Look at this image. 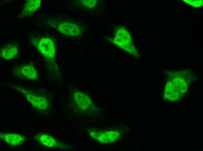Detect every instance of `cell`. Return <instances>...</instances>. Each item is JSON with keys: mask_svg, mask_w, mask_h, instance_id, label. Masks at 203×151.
Listing matches in <instances>:
<instances>
[{"mask_svg": "<svg viewBox=\"0 0 203 151\" xmlns=\"http://www.w3.org/2000/svg\"><path fill=\"white\" fill-rule=\"evenodd\" d=\"M81 3L84 7L88 8H92L94 6L96 1L95 0H82L81 1Z\"/></svg>", "mask_w": 203, "mask_h": 151, "instance_id": "10", "label": "cell"}, {"mask_svg": "<svg viewBox=\"0 0 203 151\" xmlns=\"http://www.w3.org/2000/svg\"><path fill=\"white\" fill-rule=\"evenodd\" d=\"M35 138L43 145L48 147H54L57 145L56 140L48 134L39 133L36 135Z\"/></svg>", "mask_w": 203, "mask_h": 151, "instance_id": "7", "label": "cell"}, {"mask_svg": "<svg viewBox=\"0 0 203 151\" xmlns=\"http://www.w3.org/2000/svg\"><path fill=\"white\" fill-rule=\"evenodd\" d=\"M13 73L18 78L28 80H38V75L36 70L31 64L16 67L13 69Z\"/></svg>", "mask_w": 203, "mask_h": 151, "instance_id": "2", "label": "cell"}, {"mask_svg": "<svg viewBox=\"0 0 203 151\" xmlns=\"http://www.w3.org/2000/svg\"><path fill=\"white\" fill-rule=\"evenodd\" d=\"M58 29L61 33L72 37H77L81 34V30L76 24L69 22H63L59 25Z\"/></svg>", "mask_w": 203, "mask_h": 151, "instance_id": "5", "label": "cell"}, {"mask_svg": "<svg viewBox=\"0 0 203 151\" xmlns=\"http://www.w3.org/2000/svg\"><path fill=\"white\" fill-rule=\"evenodd\" d=\"M15 88L24 96L27 100L35 109L45 111L49 106L48 99L39 94H34L29 90L20 86L15 85Z\"/></svg>", "mask_w": 203, "mask_h": 151, "instance_id": "1", "label": "cell"}, {"mask_svg": "<svg viewBox=\"0 0 203 151\" xmlns=\"http://www.w3.org/2000/svg\"><path fill=\"white\" fill-rule=\"evenodd\" d=\"M194 82H196V80H194Z\"/></svg>", "mask_w": 203, "mask_h": 151, "instance_id": "11", "label": "cell"}, {"mask_svg": "<svg viewBox=\"0 0 203 151\" xmlns=\"http://www.w3.org/2000/svg\"><path fill=\"white\" fill-rule=\"evenodd\" d=\"M18 53V45L14 43H9L1 48L0 50V56L5 60H11L16 57Z\"/></svg>", "mask_w": 203, "mask_h": 151, "instance_id": "6", "label": "cell"}, {"mask_svg": "<svg viewBox=\"0 0 203 151\" xmlns=\"http://www.w3.org/2000/svg\"><path fill=\"white\" fill-rule=\"evenodd\" d=\"M74 98L76 102L81 108H86L90 104L89 99L84 94L80 92H76Z\"/></svg>", "mask_w": 203, "mask_h": 151, "instance_id": "9", "label": "cell"}, {"mask_svg": "<svg viewBox=\"0 0 203 151\" xmlns=\"http://www.w3.org/2000/svg\"><path fill=\"white\" fill-rule=\"evenodd\" d=\"M170 80V79H169L168 80Z\"/></svg>", "mask_w": 203, "mask_h": 151, "instance_id": "13", "label": "cell"}, {"mask_svg": "<svg viewBox=\"0 0 203 151\" xmlns=\"http://www.w3.org/2000/svg\"><path fill=\"white\" fill-rule=\"evenodd\" d=\"M0 137L1 139L6 143L13 146L22 145L26 139L24 135L15 133L1 132Z\"/></svg>", "mask_w": 203, "mask_h": 151, "instance_id": "4", "label": "cell"}, {"mask_svg": "<svg viewBox=\"0 0 203 151\" xmlns=\"http://www.w3.org/2000/svg\"><path fill=\"white\" fill-rule=\"evenodd\" d=\"M38 48L41 53L47 58L51 59L55 56V45L52 40L49 38H41L39 43Z\"/></svg>", "mask_w": 203, "mask_h": 151, "instance_id": "3", "label": "cell"}, {"mask_svg": "<svg viewBox=\"0 0 203 151\" xmlns=\"http://www.w3.org/2000/svg\"><path fill=\"white\" fill-rule=\"evenodd\" d=\"M193 71V72L194 73H195V71H194V70Z\"/></svg>", "mask_w": 203, "mask_h": 151, "instance_id": "12", "label": "cell"}, {"mask_svg": "<svg viewBox=\"0 0 203 151\" xmlns=\"http://www.w3.org/2000/svg\"><path fill=\"white\" fill-rule=\"evenodd\" d=\"M41 0H30L25 3L23 12L26 15L31 14L39 8L41 4Z\"/></svg>", "mask_w": 203, "mask_h": 151, "instance_id": "8", "label": "cell"}]
</instances>
